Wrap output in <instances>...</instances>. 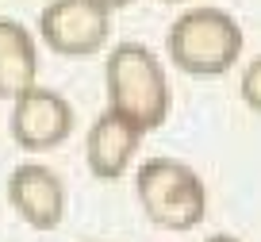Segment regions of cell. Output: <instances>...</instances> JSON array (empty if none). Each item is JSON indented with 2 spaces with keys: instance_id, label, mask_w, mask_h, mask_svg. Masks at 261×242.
Segmentation results:
<instances>
[{
  "instance_id": "7a4b0ae2",
  "label": "cell",
  "mask_w": 261,
  "mask_h": 242,
  "mask_svg": "<svg viewBox=\"0 0 261 242\" xmlns=\"http://www.w3.org/2000/svg\"><path fill=\"white\" fill-rule=\"evenodd\" d=\"M246 35L227 8L196 4L180 12L165 31V58L188 77H223L242 58Z\"/></svg>"
},
{
  "instance_id": "30bf717a",
  "label": "cell",
  "mask_w": 261,
  "mask_h": 242,
  "mask_svg": "<svg viewBox=\"0 0 261 242\" xmlns=\"http://www.w3.org/2000/svg\"><path fill=\"white\" fill-rule=\"evenodd\" d=\"M100 8H108V12H119V8H130L135 0H96Z\"/></svg>"
},
{
  "instance_id": "5b68a950",
  "label": "cell",
  "mask_w": 261,
  "mask_h": 242,
  "mask_svg": "<svg viewBox=\"0 0 261 242\" xmlns=\"http://www.w3.org/2000/svg\"><path fill=\"white\" fill-rule=\"evenodd\" d=\"M73 127H77V112L58 89H46V85L35 81L27 92H19L12 100L8 131H12V142L23 154L58 150L62 142H69Z\"/></svg>"
},
{
  "instance_id": "4fadbf2b",
  "label": "cell",
  "mask_w": 261,
  "mask_h": 242,
  "mask_svg": "<svg viewBox=\"0 0 261 242\" xmlns=\"http://www.w3.org/2000/svg\"><path fill=\"white\" fill-rule=\"evenodd\" d=\"M89 242H96V238H89Z\"/></svg>"
},
{
  "instance_id": "8992f818",
  "label": "cell",
  "mask_w": 261,
  "mask_h": 242,
  "mask_svg": "<svg viewBox=\"0 0 261 242\" xmlns=\"http://www.w3.org/2000/svg\"><path fill=\"white\" fill-rule=\"evenodd\" d=\"M8 204L31 231H54L65 219V185L42 161H19L8 173Z\"/></svg>"
},
{
  "instance_id": "52a82bcc",
  "label": "cell",
  "mask_w": 261,
  "mask_h": 242,
  "mask_svg": "<svg viewBox=\"0 0 261 242\" xmlns=\"http://www.w3.org/2000/svg\"><path fill=\"white\" fill-rule=\"evenodd\" d=\"M142 138L146 135L130 119H123L112 108H104L89 123V131H85V161H89V173L96 181H119L135 165V154H139Z\"/></svg>"
},
{
  "instance_id": "277c9868",
  "label": "cell",
  "mask_w": 261,
  "mask_h": 242,
  "mask_svg": "<svg viewBox=\"0 0 261 242\" xmlns=\"http://www.w3.org/2000/svg\"><path fill=\"white\" fill-rule=\"evenodd\" d=\"M39 39L58 58H92L112 39V12L96 0H50L39 12Z\"/></svg>"
},
{
  "instance_id": "ba28073f",
  "label": "cell",
  "mask_w": 261,
  "mask_h": 242,
  "mask_svg": "<svg viewBox=\"0 0 261 242\" xmlns=\"http://www.w3.org/2000/svg\"><path fill=\"white\" fill-rule=\"evenodd\" d=\"M39 77V46L19 19L0 16V100H16Z\"/></svg>"
},
{
  "instance_id": "8fae6325",
  "label": "cell",
  "mask_w": 261,
  "mask_h": 242,
  "mask_svg": "<svg viewBox=\"0 0 261 242\" xmlns=\"http://www.w3.org/2000/svg\"><path fill=\"white\" fill-rule=\"evenodd\" d=\"M207 242H242V238H234V234H212Z\"/></svg>"
},
{
  "instance_id": "3957f363",
  "label": "cell",
  "mask_w": 261,
  "mask_h": 242,
  "mask_svg": "<svg viewBox=\"0 0 261 242\" xmlns=\"http://www.w3.org/2000/svg\"><path fill=\"white\" fill-rule=\"evenodd\" d=\"M142 215L162 231H192L207 215V185L177 158H146L135 177Z\"/></svg>"
},
{
  "instance_id": "7c38bea8",
  "label": "cell",
  "mask_w": 261,
  "mask_h": 242,
  "mask_svg": "<svg viewBox=\"0 0 261 242\" xmlns=\"http://www.w3.org/2000/svg\"><path fill=\"white\" fill-rule=\"evenodd\" d=\"M165 4H185V0H165Z\"/></svg>"
},
{
  "instance_id": "6da1fadb",
  "label": "cell",
  "mask_w": 261,
  "mask_h": 242,
  "mask_svg": "<svg viewBox=\"0 0 261 242\" xmlns=\"http://www.w3.org/2000/svg\"><path fill=\"white\" fill-rule=\"evenodd\" d=\"M104 89L108 108L123 119H130L142 135L158 131L169 119L173 92L165 77V62L146 46V42H115L104 62Z\"/></svg>"
},
{
  "instance_id": "9c48e42d",
  "label": "cell",
  "mask_w": 261,
  "mask_h": 242,
  "mask_svg": "<svg viewBox=\"0 0 261 242\" xmlns=\"http://www.w3.org/2000/svg\"><path fill=\"white\" fill-rule=\"evenodd\" d=\"M238 96L253 115H261V54L246 62L242 77H238Z\"/></svg>"
}]
</instances>
